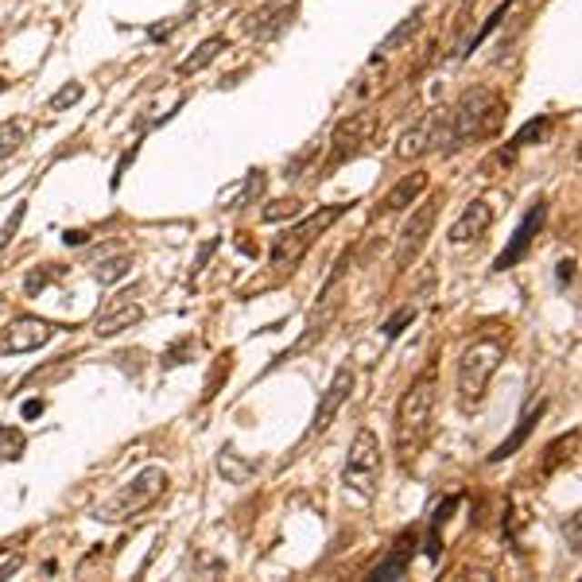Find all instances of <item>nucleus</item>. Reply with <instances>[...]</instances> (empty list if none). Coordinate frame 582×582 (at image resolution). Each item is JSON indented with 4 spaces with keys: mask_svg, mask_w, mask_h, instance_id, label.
Listing matches in <instances>:
<instances>
[{
    "mask_svg": "<svg viewBox=\"0 0 582 582\" xmlns=\"http://www.w3.org/2000/svg\"><path fill=\"white\" fill-rule=\"evenodd\" d=\"M575 439H578V431H571V435H563V439H556V443H551V447L544 450V462H540V474H544V477H547V474L556 470V466H559V462L567 458L563 450H567V447H575Z\"/></svg>",
    "mask_w": 582,
    "mask_h": 582,
    "instance_id": "obj_30",
    "label": "nucleus"
},
{
    "mask_svg": "<svg viewBox=\"0 0 582 582\" xmlns=\"http://www.w3.org/2000/svg\"><path fill=\"white\" fill-rule=\"evenodd\" d=\"M427 183H431V175L427 171H412V175H404V179L392 186V191L381 198V214H400L407 210L412 202H419V195L427 191Z\"/></svg>",
    "mask_w": 582,
    "mask_h": 582,
    "instance_id": "obj_16",
    "label": "nucleus"
},
{
    "mask_svg": "<svg viewBox=\"0 0 582 582\" xmlns=\"http://www.w3.org/2000/svg\"><path fill=\"white\" fill-rule=\"evenodd\" d=\"M435 404H439V376H435V366H427L404 388L396 412H392V450H396V458L404 466H412L419 458V450L427 447Z\"/></svg>",
    "mask_w": 582,
    "mask_h": 582,
    "instance_id": "obj_1",
    "label": "nucleus"
},
{
    "mask_svg": "<svg viewBox=\"0 0 582 582\" xmlns=\"http://www.w3.org/2000/svg\"><path fill=\"white\" fill-rule=\"evenodd\" d=\"M43 407H47L43 400H27V404H24V419H35V416H43Z\"/></svg>",
    "mask_w": 582,
    "mask_h": 582,
    "instance_id": "obj_40",
    "label": "nucleus"
},
{
    "mask_svg": "<svg viewBox=\"0 0 582 582\" xmlns=\"http://www.w3.org/2000/svg\"><path fill=\"white\" fill-rule=\"evenodd\" d=\"M366 133H369V121H366V116H354V121H342L338 128H334V140H330L334 148H330V159H326V167H323V175H318V179H326L334 167H342L349 156H357Z\"/></svg>",
    "mask_w": 582,
    "mask_h": 582,
    "instance_id": "obj_14",
    "label": "nucleus"
},
{
    "mask_svg": "<svg viewBox=\"0 0 582 582\" xmlns=\"http://www.w3.org/2000/svg\"><path fill=\"white\" fill-rule=\"evenodd\" d=\"M505 113V101L489 90V85H474V90H466L455 105L447 109V136H450V152L466 148L470 140L477 136H489L493 128H497Z\"/></svg>",
    "mask_w": 582,
    "mask_h": 582,
    "instance_id": "obj_3",
    "label": "nucleus"
},
{
    "mask_svg": "<svg viewBox=\"0 0 582 582\" xmlns=\"http://www.w3.org/2000/svg\"><path fill=\"white\" fill-rule=\"evenodd\" d=\"M311 156H315V148H307V152H299L296 159H291V164L284 167V175H287V179H296V175H299L303 167H307V164H311Z\"/></svg>",
    "mask_w": 582,
    "mask_h": 582,
    "instance_id": "obj_36",
    "label": "nucleus"
},
{
    "mask_svg": "<svg viewBox=\"0 0 582 582\" xmlns=\"http://www.w3.org/2000/svg\"><path fill=\"white\" fill-rule=\"evenodd\" d=\"M20 563H24L20 556H16V559H8L5 567H0V578H8V575H16V571H20Z\"/></svg>",
    "mask_w": 582,
    "mask_h": 582,
    "instance_id": "obj_42",
    "label": "nucleus"
},
{
    "mask_svg": "<svg viewBox=\"0 0 582 582\" xmlns=\"http://www.w3.org/2000/svg\"><path fill=\"white\" fill-rule=\"evenodd\" d=\"M544 217H547V206L544 202H532V210L520 217V226L513 229V237H508L505 245V253L493 260V272H508V268H517L524 256L532 253V241H536V233L544 229Z\"/></svg>",
    "mask_w": 582,
    "mask_h": 582,
    "instance_id": "obj_10",
    "label": "nucleus"
},
{
    "mask_svg": "<svg viewBox=\"0 0 582 582\" xmlns=\"http://www.w3.org/2000/svg\"><path fill=\"white\" fill-rule=\"evenodd\" d=\"M354 385H357L354 369H349V366H338V373L330 376L323 400H318V407H315V419H311V431H307V435H323V431L334 424V416L342 412V404L354 396Z\"/></svg>",
    "mask_w": 582,
    "mask_h": 582,
    "instance_id": "obj_11",
    "label": "nucleus"
},
{
    "mask_svg": "<svg viewBox=\"0 0 582 582\" xmlns=\"http://www.w3.org/2000/svg\"><path fill=\"white\" fill-rule=\"evenodd\" d=\"M82 94H85V90H82V82H66L63 90H58V94L47 101V109H51V113H63V109H70V105H78Z\"/></svg>",
    "mask_w": 582,
    "mask_h": 582,
    "instance_id": "obj_32",
    "label": "nucleus"
},
{
    "mask_svg": "<svg viewBox=\"0 0 582 582\" xmlns=\"http://www.w3.org/2000/svg\"><path fill=\"white\" fill-rule=\"evenodd\" d=\"M508 349V334H477L458 354V369H455V388H458V407L470 412L486 400V388L493 381V373L501 369Z\"/></svg>",
    "mask_w": 582,
    "mask_h": 582,
    "instance_id": "obj_2",
    "label": "nucleus"
},
{
    "mask_svg": "<svg viewBox=\"0 0 582 582\" xmlns=\"http://www.w3.org/2000/svg\"><path fill=\"white\" fill-rule=\"evenodd\" d=\"M55 334H58V326L47 323V318L20 315V318H12V323L0 330V349H5V354H32V349L47 346Z\"/></svg>",
    "mask_w": 582,
    "mask_h": 582,
    "instance_id": "obj_9",
    "label": "nucleus"
},
{
    "mask_svg": "<svg viewBox=\"0 0 582 582\" xmlns=\"http://www.w3.org/2000/svg\"><path fill=\"white\" fill-rule=\"evenodd\" d=\"M435 217H439V198H427L412 210V217L404 222L400 237H396V268H412L419 260V253H424V245L435 229Z\"/></svg>",
    "mask_w": 582,
    "mask_h": 582,
    "instance_id": "obj_7",
    "label": "nucleus"
},
{
    "mask_svg": "<svg viewBox=\"0 0 582 582\" xmlns=\"http://www.w3.org/2000/svg\"><path fill=\"white\" fill-rule=\"evenodd\" d=\"M540 416H544V404L536 407V412H528V416H520V424L513 427V435H508L505 443H497V447L489 450V466H497V462H508V458H513L517 450H520L524 443H528V435H532V427H536V419H540Z\"/></svg>",
    "mask_w": 582,
    "mask_h": 582,
    "instance_id": "obj_18",
    "label": "nucleus"
},
{
    "mask_svg": "<svg viewBox=\"0 0 582 582\" xmlns=\"http://www.w3.org/2000/svg\"><path fill=\"white\" fill-rule=\"evenodd\" d=\"M575 268H578V260H575V256L559 260V284H563V287H567V284H575Z\"/></svg>",
    "mask_w": 582,
    "mask_h": 582,
    "instance_id": "obj_37",
    "label": "nucleus"
},
{
    "mask_svg": "<svg viewBox=\"0 0 582 582\" xmlns=\"http://www.w3.org/2000/svg\"><path fill=\"white\" fill-rule=\"evenodd\" d=\"M217 249V241H206V245H202V253H198V260H195V272L202 268V265H206V260H210V253Z\"/></svg>",
    "mask_w": 582,
    "mask_h": 582,
    "instance_id": "obj_41",
    "label": "nucleus"
},
{
    "mask_svg": "<svg viewBox=\"0 0 582 582\" xmlns=\"http://www.w3.org/2000/svg\"><path fill=\"white\" fill-rule=\"evenodd\" d=\"M489 226H493V206L486 198H474V202H466L462 214L450 222L447 241L455 245V249H462V245H470V241H482L489 233Z\"/></svg>",
    "mask_w": 582,
    "mask_h": 582,
    "instance_id": "obj_13",
    "label": "nucleus"
},
{
    "mask_svg": "<svg viewBox=\"0 0 582 582\" xmlns=\"http://www.w3.org/2000/svg\"><path fill=\"white\" fill-rule=\"evenodd\" d=\"M179 24H186V20L179 16V20H171V24H156V27H148V35H152V39H167V35H171Z\"/></svg>",
    "mask_w": 582,
    "mask_h": 582,
    "instance_id": "obj_38",
    "label": "nucleus"
},
{
    "mask_svg": "<svg viewBox=\"0 0 582 582\" xmlns=\"http://www.w3.org/2000/svg\"><path fill=\"white\" fill-rule=\"evenodd\" d=\"M167 486H171V477L164 466H148V470H140L133 482H125L121 489L113 493L109 501H101L94 508V520L101 524H125V520H133L140 513H148L152 505H159L167 497Z\"/></svg>",
    "mask_w": 582,
    "mask_h": 582,
    "instance_id": "obj_4",
    "label": "nucleus"
},
{
    "mask_svg": "<svg viewBox=\"0 0 582 582\" xmlns=\"http://www.w3.org/2000/svg\"><path fill=\"white\" fill-rule=\"evenodd\" d=\"M260 191H265V171H253V175H249V183H245V195L237 198V206H249V198H253V195H260Z\"/></svg>",
    "mask_w": 582,
    "mask_h": 582,
    "instance_id": "obj_34",
    "label": "nucleus"
},
{
    "mask_svg": "<svg viewBox=\"0 0 582 582\" xmlns=\"http://www.w3.org/2000/svg\"><path fill=\"white\" fill-rule=\"evenodd\" d=\"M217 474H222L229 486H245L256 474V462L245 458L237 447H222V450H217Z\"/></svg>",
    "mask_w": 582,
    "mask_h": 582,
    "instance_id": "obj_19",
    "label": "nucleus"
},
{
    "mask_svg": "<svg viewBox=\"0 0 582 582\" xmlns=\"http://www.w3.org/2000/svg\"><path fill=\"white\" fill-rule=\"evenodd\" d=\"M416 547H419V532L416 528H404L396 540H392V551H388V559L385 563H376L373 571H369V578H404L407 575V563H412V556H416Z\"/></svg>",
    "mask_w": 582,
    "mask_h": 582,
    "instance_id": "obj_15",
    "label": "nucleus"
},
{
    "mask_svg": "<svg viewBox=\"0 0 582 582\" xmlns=\"http://www.w3.org/2000/svg\"><path fill=\"white\" fill-rule=\"evenodd\" d=\"M144 318V303H140V287L133 291H116L113 299H105L94 315V334L97 338H116L121 330L136 326Z\"/></svg>",
    "mask_w": 582,
    "mask_h": 582,
    "instance_id": "obj_8",
    "label": "nucleus"
},
{
    "mask_svg": "<svg viewBox=\"0 0 582 582\" xmlns=\"http://www.w3.org/2000/svg\"><path fill=\"white\" fill-rule=\"evenodd\" d=\"M195 349H198V338H195V334H186V338L171 342V346L164 349L159 366H164V369H179V366H186V361H195Z\"/></svg>",
    "mask_w": 582,
    "mask_h": 582,
    "instance_id": "obj_24",
    "label": "nucleus"
},
{
    "mask_svg": "<svg viewBox=\"0 0 582 582\" xmlns=\"http://www.w3.org/2000/svg\"><path fill=\"white\" fill-rule=\"evenodd\" d=\"M578 528H582V520H578V513H571V520L563 524V532H567V547L578 556Z\"/></svg>",
    "mask_w": 582,
    "mask_h": 582,
    "instance_id": "obj_35",
    "label": "nucleus"
},
{
    "mask_svg": "<svg viewBox=\"0 0 582 582\" xmlns=\"http://www.w3.org/2000/svg\"><path fill=\"white\" fill-rule=\"evenodd\" d=\"M128 272H133V256H128V253H116V256H105V260H101V265L94 268V280H97L101 287H109V284H121Z\"/></svg>",
    "mask_w": 582,
    "mask_h": 582,
    "instance_id": "obj_22",
    "label": "nucleus"
},
{
    "mask_svg": "<svg viewBox=\"0 0 582 582\" xmlns=\"http://www.w3.org/2000/svg\"><path fill=\"white\" fill-rule=\"evenodd\" d=\"M427 140H431V113L424 116V121H416V125L400 136V144H396V159H416V156H424V152H427Z\"/></svg>",
    "mask_w": 582,
    "mask_h": 582,
    "instance_id": "obj_21",
    "label": "nucleus"
},
{
    "mask_svg": "<svg viewBox=\"0 0 582 582\" xmlns=\"http://www.w3.org/2000/svg\"><path fill=\"white\" fill-rule=\"evenodd\" d=\"M416 315H419L416 303H404V307H400L396 315H388L385 323H381V334H385L388 342H392V338H400V330H404V326H412V323H416Z\"/></svg>",
    "mask_w": 582,
    "mask_h": 582,
    "instance_id": "obj_27",
    "label": "nucleus"
},
{
    "mask_svg": "<svg viewBox=\"0 0 582 582\" xmlns=\"http://www.w3.org/2000/svg\"><path fill=\"white\" fill-rule=\"evenodd\" d=\"M24 214H27V206L20 202V206L12 210V222H5V229H0V249H8V245H12V237H16V229H20V222H24Z\"/></svg>",
    "mask_w": 582,
    "mask_h": 582,
    "instance_id": "obj_33",
    "label": "nucleus"
},
{
    "mask_svg": "<svg viewBox=\"0 0 582 582\" xmlns=\"http://www.w3.org/2000/svg\"><path fill=\"white\" fill-rule=\"evenodd\" d=\"M547 128H551V121H547V116H536V121H528V125H524L513 140H508V152H520V148H528L532 140H544V133H547Z\"/></svg>",
    "mask_w": 582,
    "mask_h": 582,
    "instance_id": "obj_28",
    "label": "nucleus"
},
{
    "mask_svg": "<svg viewBox=\"0 0 582 582\" xmlns=\"http://www.w3.org/2000/svg\"><path fill=\"white\" fill-rule=\"evenodd\" d=\"M458 493H450V497H443L439 505L431 508V520H427V536H424V556L431 559V563H439L443 559V524L450 520V513L458 508Z\"/></svg>",
    "mask_w": 582,
    "mask_h": 582,
    "instance_id": "obj_17",
    "label": "nucleus"
},
{
    "mask_svg": "<svg viewBox=\"0 0 582 582\" xmlns=\"http://www.w3.org/2000/svg\"><path fill=\"white\" fill-rule=\"evenodd\" d=\"M296 0H276V5H260L256 12H249V16L241 20L245 35L256 39V43H268L284 32V27L291 24V16H296Z\"/></svg>",
    "mask_w": 582,
    "mask_h": 582,
    "instance_id": "obj_12",
    "label": "nucleus"
},
{
    "mask_svg": "<svg viewBox=\"0 0 582 582\" xmlns=\"http://www.w3.org/2000/svg\"><path fill=\"white\" fill-rule=\"evenodd\" d=\"M346 214V206H342V202H334V206H323V210H315V214H307V217H303V222H296V226H291V229H284L280 233V237H276L272 241V265L276 268H291V265H299V260L303 256H307V249H311V245L318 241V237H323V233L334 226V222H338V217Z\"/></svg>",
    "mask_w": 582,
    "mask_h": 582,
    "instance_id": "obj_5",
    "label": "nucleus"
},
{
    "mask_svg": "<svg viewBox=\"0 0 582 582\" xmlns=\"http://www.w3.org/2000/svg\"><path fill=\"white\" fill-rule=\"evenodd\" d=\"M63 241H66V245H85V241H90V233H85V229H66Z\"/></svg>",
    "mask_w": 582,
    "mask_h": 582,
    "instance_id": "obj_39",
    "label": "nucleus"
},
{
    "mask_svg": "<svg viewBox=\"0 0 582 582\" xmlns=\"http://www.w3.org/2000/svg\"><path fill=\"white\" fill-rule=\"evenodd\" d=\"M229 47L226 43V35H210V39H202L198 47H195V55H186L183 63H179V75H198V70H206L217 55H222Z\"/></svg>",
    "mask_w": 582,
    "mask_h": 582,
    "instance_id": "obj_20",
    "label": "nucleus"
},
{
    "mask_svg": "<svg viewBox=\"0 0 582 582\" xmlns=\"http://www.w3.org/2000/svg\"><path fill=\"white\" fill-rule=\"evenodd\" d=\"M419 20H424V8H416L412 16H407V20H400L396 27H392V32H388V35L381 39V47H376V55H388V51L404 47V43H407V39H412V35L419 32Z\"/></svg>",
    "mask_w": 582,
    "mask_h": 582,
    "instance_id": "obj_23",
    "label": "nucleus"
},
{
    "mask_svg": "<svg viewBox=\"0 0 582 582\" xmlns=\"http://www.w3.org/2000/svg\"><path fill=\"white\" fill-rule=\"evenodd\" d=\"M58 276H63V268H58V265H47V268L27 272V276H24V296H39V291L47 287L51 280H58Z\"/></svg>",
    "mask_w": 582,
    "mask_h": 582,
    "instance_id": "obj_31",
    "label": "nucleus"
},
{
    "mask_svg": "<svg viewBox=\"0 0 582 582\" xmlns=\"http://www.w3.org/2000/svg\"><path fill=\"white\" fill-rule=\"evenodd\" d=\"M260 217H265L268 226H280V222H296V217H299V202H296V198H280V202H268V206L260 210Z\"/></svg>",
    "mask_w": 582,
    "mask_h": 582,
    "instance_id": "obj_29",
    "label": "nucleus"
},
{
    "mask_svg": "<svg viewBox=\"0 0 582 582\" xmlns=\"http://www.w3.org/2000/svg\"><path fill=\"white\" fill-rule=\"evenodd\" d=\"M27 450V435L20 427H0V462H20Z\"/></svg>",
    "mask_w": 582,
    "mask_h": 582,
    "instance_id": "obj_25",
    "label": "nucleus"
},
{
    "mask_svg": "<svg viewBox=\"0 0 582 582\" xmlns=\"http://www.w3.org/2000/svg\"><path fill=\"white\" fill-rule=\"evenodd\" d=\"M24 136H27V125L24 121H0V159L16 156Z\"/></svg>",
    "mask_w": 582,
    "mask_h": 582,
    "instance_id": "obj_26",
    "label": "nucleus"
},
{
    "mask_svg": "<svg viewBox=\"0 0 582 582\" xmlns=\"http://www.w3.org/2000/svg\"><path fill=\"white\" fill-rule=\"evenodd\" d=\"M381 439H376L373 427H361L349 443V455H346V466H342V482L346 489L361 493V497H373L376 493V477H381Z\"/></svg>",
    "mask_w": 582,
    "mask_h": 582,
    "instance_id": "obj_6",
    "label": "nucleus"
}]
</instances>
